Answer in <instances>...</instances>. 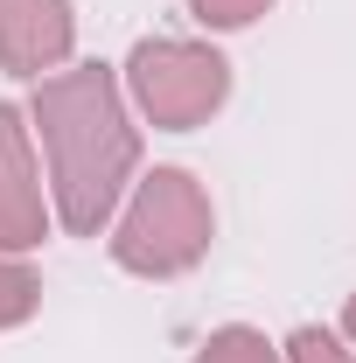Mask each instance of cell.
Masks as SVG:
<instances>
[{"mask_svg":"<svg viewBox=\"0 0 356 363\" xmlns=\"http://www.w3.org/2000/svg\"><path fill=\"white\" fill-rule=\"evenodd\" d=\"M35 133L49 154V189H56V217L70 238H98L112 224L119 196L140 175V126L126 119L119 77L105 63H77L35 77V105H28Z\"/></svg>","mask_w":356,"mask_h":363,"instance_id":"cell-1","label":"cell"},{"mask_svg":"<svg viewBox=\"0 0 356 363\" xmlns=\"http://www.w3.org/2000/svg\"><path fill=\"white\" fill-rule=\"evenodd\" d=\"M287 363H356V357L328 328H294V335H287Z\"/></svg>","mask_w":356,"mask_h":363,"instance_id":"cell-9","label":"cell"},{"mask_svg":"<svg viewBox=\"0 0 356 363\" xmlns=\"http://www.w3.org/2000/svg\"><path fill=\"white\" fill-rule=\"evenodd\" d=\"M343 328H350V335H356V294H350V308H343Z\"/></svg>","mask_w":356,"mask_h":363,"instance_id":"cell-10","label":"cell"},{"mask_svg":"<svg viewBox=\"0 0 356 363\" xmlns=\"http://www.w3.org/2000/svg\"><path fill=\"white\" fill-rule=\"evenodd\" d=\"M210 238H217L210 189L189 168H154V175L133 182V203L112 230V259L133 279H175V272L203 266Z\"/></svg>","mask_w":356,"mask_h":363,"instance_id":"cell-2","label":"cell"},{"mask_svg":"<svg viewBox=\"0 0 356 363\" xmlns=\"http://www.w3.org/2000/svg\"><path fill=\"white\" fill-rule=\"evenodd\" d=\"M77 49V14L70 0H0V70L7 77H43L70 63Z\"/></svg>","mask_w":356,"mask_h":363,"instance_id":"cell-5","label":"cell"},{"mask_svg":"<svg viewBox=\"0 0 356 363\" xmlns=\"http://www.w3.org/2000/svg\"><path fill=\"white\" fill-rule=\"evenodd\" d=\"M266 7L272 0H189V14H196L203 28H252Z\"/></svg>","mask_w":356,"mask_h":363,"instance_id":"cell-8","label":"cell"},{"mask_svg":"<svg viewBox=\"0 0 356 363\" xmlns=\"http://www.w3.org/2000/svg\"><path fill=\"white\" fill-rule=\"evenodd\" d=\"M35 308H43V279L21 266V252L0 245V328H21Z\"/></svg>","mask_w":356,"mask_h":363,"instance_id":"cell-7","label":"cell"},{"mask_svg":"<svg viewBox=\"0 0 356 363\" xmlns=\"http://www.w3.org/2000/svg\"><path fill=\"white\" fill-rule=\"evenodd\" d=\"M126 91L161 133H196L230 98V63L210 43H189V35H147L126 56Z\"/></svg>","mask_w":356,"mask_h":363,"instance_id":"cell-3","label":"cell"},{"mask_svg":"<svg viewBox=\"0 0 356 363\" xmlns=\"http://www.w3.org/2000/svg\"><path fill=\"white\" fill-rule=\"evenodd\" d=\"M196 363H287L272 350L259 328H245V321H230V328H210L203 342H196Z\"/></svg>","mask_w":356,"mask_h":363,"instance_id":"cell-6","label":"cell"},{"mask_svg":"<svg viewBox=\"0 0 356 363\" xmlns=\"http://www.w3.org/2000/svg\"><path fill=\"white\" fill-rule=\"evenodd\" d=\"M49 238V203L43 175H35V147H28V119L14 105H0V245L28 252Z\"/></svg>","mask_w":356,"mask_h":363,"instance_id":"cell-4","label":"cell"}]
</instances>
